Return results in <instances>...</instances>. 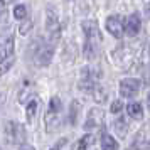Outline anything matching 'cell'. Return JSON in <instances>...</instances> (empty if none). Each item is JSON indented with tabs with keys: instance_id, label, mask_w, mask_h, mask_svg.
<instances>
[{
	"instance_id": "cell-1",
	"label": "cell",
	"mask_w": 150,
	"mask_h": 150,
	"mask_svg": "<svg viewBox=\"0 0 150 150\" xmlns=\"http://www.w3.org/2000/svg\"><path fill=\"white\" fill-rule=\"evenodd\" d=\"M83 32L86 35V42H84V56L88 59H93L98 54V46L101 42V32L98 29V24L95 21H84L81 24Z\"/></svg>"
},
{
	"instance_id": "cell-2",
	"label": "cell",
	"mask_w": 150,
	"mask_h": 150,
	"mask_svg": "<svg viewBox=\"0 0 150 150\" xmlns=\"http://www.w3.org/2000/svg\"><path fill=\"white\" fill-rule=\"evenodd\" d=\"M61 110H62V105H61V100L57 96H52L51 101H49V108L46 111V132L47 133H52L56 132V128L59 127L61 123Z\"/></svg>"
},
{
	"instance_id": "cell-3",
	"label": "cell",
	"mask_w": 150,
	"mask_h": 150,
	"mask_svg": "<svg viewBox=\"0 0 150 150\" xmlns=\"http://www.w3.org/2000/svg\"><path fill=\"white\" fill-rule=\"evenodd\" d=\"M52 54H54V44L49 41H44L34 51V62L39 68H46L52 59Z\"/></svg>"
},
{
	"instance_id": "cell-4",
	"label": "cell",
	"mask_w": 150,
	"mask_h": 150,
	"mask_svg": "<svg viewBox=\"0 0 150 150\" xmlns=\"http://www.w3.org/2000/svg\"><path fill=\"white\" fill-rule=\"evenodd\" d=\"M5 138L8 143H22L25 140V128L19 122L5 123Z\"/></svg>"
},
{
	"instance_id": "cell-5",
	"label": "cell",
	"mask_w": 150,
	"mask_h": 150,
	"mask_svg": "<svg viewBox=\"0 0 150 150\" xmlns=\"http://www.w3.org/2000/svg\"><path fill=\"white\" fill-rule=\"evenodd\" d=\"M140 86H142V83L138 79H135V78H125V79L120 81V95L123 98H133L140 91Z\"/></svg>"
},
{
	"instance_id": "cell-6",
	"label": "cell",
	"mask_w": 150,
	"mask_h": 150,
	"mask_svg": "<svg viewBox=\"0 0 150 150\" xmlns=\"http://www.w3.org/2000/svg\"><path fill=\"white\" fill-rule=\"evenodd\" d=\"M123 22H125V21L122 19V15H110L108 19H106V30H108L113 37L120 39V37L125 34Z\"/></svg>"
},
{
	"instance_id": "cell-7",
	"label": "cell",
	"mask_w": 150,
	"mask_h": 150,
	"mask_svg": "<svg viewBox=\"0 0 150 150\" xmlns=\"http://www.w3.org/2000/svg\"><path fill=\"white\" fill-rule=\"evenodd\" d=\"M103 120H105V113L101 108H91L84 123V128L86 130H93V128H100L103 127Z\"/></svg>"
},
{
	"instance_id": "cell-8",
	"label": "cell",
	"mask_w": 150,
	"mask_h": 150,
	"mask_svg": "<svg viewBox=\"0 0 150 150\" xmlns=\"http://www.w3.org/2000/svg\"><path fill=\"white\" fill-rule=\"evenodd\" d=\"M123 29H125V34L130 35V37L137 35L138 30H140V17L137 14L128 15V17L125 19V22H123Z\"/></svg>"
},
{
	"instance_id": "cell-9",
	"label": "cell",
	"mask_w": 150,
	"mask_h": 150,
	"mask_svg": "<svg viewBox=\"0 0 150 150\" xmlns=\"http://www.w3.org/2000/svg\"><path fill=\"white\" fill-rule=\"evenodd\" d=\"M14 54V39L7 35V37H0V61L7 56Z\"/></svg>"
},
{
	"instance_id": "cell-10",
	"label": "cell",
	"mask_w": 150,
	"mask_h": 150,
	"mask_svg": "<svg viewBox=\"0 0 150 150\" xmlns=\"http://www.w3.org/2000/svg\"><path fill=\"white\" fill-rule=\"evenodd\" d=\"M100 143H101L103 150H118V142H116L113 137L110 135L108 132H101V138H100Z\"/></svg>"
},
{
	"instance_id": "cell-11",
	"label": "cell",
	"mask_w": 150,
	"mask_h": 150,
	"mask_svg": "<svg viewBox=\"0 0 150 150\" xmlns=\"http://www.w3.org/2000/svg\"><path fill=\"white\" fill-rule=\"evenodd\" d=\"M37 110H39V100H37V98H30V100L25 103V116H27L29 123L34 122L35 115H37Z\"/></svg>"
},
{
	"instance_id": "cell-12",
	"label": "cell",
	"mask_w": 150,
	"mask_h": 150,
	"mask_svg": "<svg viewBox=\"0 0 150 150\" xmlns=\"http://www.w3.org/2000/svg\"><path fill=\"white\" fill-rule=\"evenodd\" d=\"M127 113H128V116L133 118V120H142L143 118L142 105H140V103H130L128 106H127Z\"/></svg>"
},
{
	"instance_id": "cell-13",
	"label": "cell",
	"mask_w": 150,
	"mask_h": 150,
	"mask_svg": "<svg viewBox=\"0 0 150 150\" xmlns=\"http://www.w3.org/2000/svg\"><path fill=\"white\" fill-rule=\"evenodd\" d=\"M93 142H95V137L91 135V133H88V135H83V138H79V140L76 142L74 150H88L89 147L93 145Z\"/></svg>"
},
{
	"instance_id": "cell-14",
	"label": "cell",
	"mask_w": 150,
	"mask_h": 150,
	"mask_svg": "<svg viewBox=\"0 0 150 150\" xmlns=\"http://www.w3.org/2000/svg\"><path fill=\"white\" fill-rule=\"evenodd\" d=\"M113 128L118 135L125 138L127 137V132H128V122H125V118H118L115 123H113Z\"/></svg>"
},
{
	"instance_id": "cell-15",
	"label": "cell",
	"mask_w": 150,
	"mask_h": 150,
	"mask_svg": "<svg viewBox=\"0 0 150 150\" xmlns=\"http://www.w3.org/2000/svg\"><path fill=\"white\" fill-rule=\"evenodd\" d=\"M15 62V54L12 56H7V57H4L2 61H0V76L2 74H5L8 69L12 68V64Z\"/></svg>"
},
{
	"instance_id": "cell-16",
	"label": "cell",
	"mask_w": 150,
	"mask_h": 150,
	"mask_svg": "<svg viewBox=\"0 0 150 150\" xmlns=\"http://www.w3.org/2000/svg\"><path fill=\"white\" fill-rule=\"evenodd\" d=\"M93 95H95V100H96L98 103H103L105 100H106V91H105V89H103L100 84H98V86L93 89Z\"/></svg>"
},
{
	"instance_id": "cell-17",
	"label": "cell",
	"mask_w": 150,
	"mask_h": 150,
	"mask_svg": "<svg viewBox=\"0 0 150 150\" xmlns=\"http://www.w3.org/2000/svg\"><path fill=\"white\" fill-rule=\"evenodd\" d=\"M14 17L15 19H25V17H27V7H25V5H15Z\"/></svg>"
},
{
	"instance_id": "cell-18",
	"label": "cell",
	"mask_w": 150,
	"mask_h": 150,
	"mask_svg": "<svg viewBox=\"0 0 150 150\" xmlns=\"http://www.w3.org/2000/svg\"><path fill=\"white\" fill-rule=\"evenodd\" d=\"M78 111H79V105L78 101H73L71 103V116H69V122L76 125V115H78Z\"/></svg>"
},
{
	"instance_id": "cell-19",
	"label": "cell",
	"mask_w": 150,
	"mask_h": 150,
	"mask_svg": "<svg viewBox=\"0 0 150 150\" xmlns=\"http://www.w3.org/2000/svg\"><path fill=\"white\" fill-rule=\"evenodd\" d=\"M122 110H123V103L120 101V100H116V101L111 103V108H110V111H111V113H120Z\"/></svg>"
},
{
	"instance_id": "cell-20",
	"label": "cell",
	"mask_w": 150,
	"mask_h": 150,
	"mask_svg": "<svg viewBox=\"0 0 150 150\" xmlns=\"http://www.w3.org/2000/svg\"><path fill=\"white\" fill-rule=\"evenodd\" d=\"M30 29H32V22H30V21H25V22H24V24L21 25L19 32H21V34H27Z\"/></svg>"
},
{
	"instance_id": "cell-21",
	"label": "cell",
	"mask_w": 150,
	"mask_h": 150,
	"mask_svg": "<svg viewBox=\"0 0 150 150\" xmlns=\"http://www.w3.org/2000/svg\"><path fill=\"white\" fill-rule=\"evenodd\" d=\"M64 145H66V138H62V140H59V142L56 143V145H54V147H52L51 150H62V147H64Z\"/></svg>"
},
{
	"instance_id": "cell-22",
	"label": "cell",
	"mask_w": 150,
	"mask_h": 150,
	"mask_svg": "<svg viewBox=\"0 0 150 150\" xmlns=\"http://www.w3.org/2000/svg\"><path fill=\"white\" fill-rule=\"evenodd\" d=\"M4 12H5V2H4V0H0V19L4 17Z\"/></svg>"
},
{
	"instance_id": "cell-23",
	"label": "cell",
	"mask_w": 150,
	"mask_h": 150,
	"mask_svg": "<svg viewBox=\"0 0 150 150\" xmlns=\"http://www.w3.org/2000/svg\"><path fill=\"white\" fill-rule=\"evenodd\" d=\"M145 15H147V17L150 19V2L147 4V5H145Z\"/></svg>"
},
{
	"instance_id": "cell-24",
	"label": "cell",
	"mask_w": 150,
	"mask_h": 150,
	"mask_svg": "<svg viewBox=\"0 0 150 150\" xmlns=\"http://www.w3.org/2000/svg\"><path fill=\"white\" fill-rule=\"evenodd\" d=\"M19 150H34V147H32V145H22Z\"/></svg>"
},
{
	"instance_id": "cell-25",
	"label": "cell",
	"mask_w": 150,
	"mask_h": 150,
	"mask_svg": "<svg viewBox=\"0 0 150 150\" xmlns=\"http://www.w3.org/2000/svg\"><path fill=\"white\" fill-rule=\"evenodd\" d=\"M147 106H149V110H150V93H149V96H147Z\"/></svg>"
},
{
	"instance_id": "cell-26",
	"label": "cell",
	"mask_w": 150,
	"mask_h": 150,
	"mask_svg": "<svg viewBox=\"0 0 150 150\" xmlns=\"http://www.w3.org/2000/svg\"><path fill=\"white\" fill-rule=\"evenodd\" d=\"M149 54H150V44H149Z\"/></svg>"
},
{
	"instance_id": "cell-27",
	"label": "cell",
	"mask_w": 150,
	"mask_h": 150,
	"mask_svg": "<svg viewBox=\"0 0 150 150\" xmlns=\"http://www.w3.org/2000/svg\"><path fill=\"white\" fill-rule=\"evenodd\" d=\"M8 2H14V0H8Z\"/></svg>"
},
{
	"instance_id": "cell-28",
	"label": "cell",
	"mask_w": 150,
	"mask_h": 150,
	"mask_svg": "<svg viewBox=\"0 0 150 150\" xmlns=\"http://www.w3.org/2000/svg\"><path fill=\"white\" fill-rule=\"evenodd\" d=\"M0 150H2V149H0Z\"/></svg>"
}]
</instances>
